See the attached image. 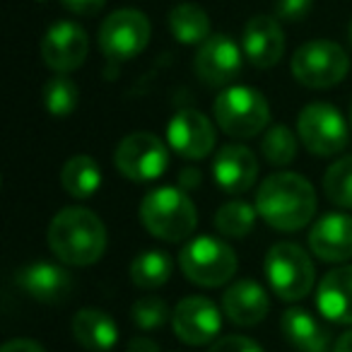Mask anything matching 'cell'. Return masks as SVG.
Instances as JSON below:
<instances>
[{
	"instance_id": "obj_1",
	"label": "cell",
	"mask_w": 352,
	"mask_h": 352,
	"mask_svg": "<svg viewBox=\"0 0 352 352\" xmlns=\"http://www.w3.org/2000/svg\"><path fill=\"white\" fill-rule=\"evenodd\" d=\"M256 210L278 232H297L316 215V191L302 174L280 171L268 176L256 191Z\"/></svg>"
},
{
	"instance_id": "obj_2",
	"label": "cell",
	"mask_w": 352,
	"mask_h": 352,
	"mask_svg": "<svg viewBox=\"0 0 352 352\" xmlns=\"http://www.w3.org/2000/svg\"><path fill=\"white\" fill-rule=\"evenodd\" d=\"M49 249L65 265H92L107 251V227L87 208H63L49 225Z\"/></svg>"
},
{
	"instance_id": "obj_3",
	"label": "cell",
	"mask_w": 352,
	"mask_h": 352,
	"mask_svg": "<svg viewBox=\"0 0 352 352\" xmlns=\"http://www.w3.org/2000/svg\"><path fill=\"white\" fill-rule=\"evenodd\" d=\"M140 220L145 225V230L157 239L184 241L196 230L198 212L193 201L182 188L162 186L142 198Z\"/></svg>"
},
{
	"instance_id": "obj_4",
	"label": "cell",
	"mask_w": 352,
	"mask_h": 352,
	"mask_svg": "<svg viewBox=\"0 0 352 352\" xmlns=\"http://www.w3.org/2000/svg\"><path fill=\"white\" fill-rule=\"evenodd\" d=\"M179 268L201 287H220L227 285L236 273V254L227 241L215 236H196L179 254Z\"/></svg>"
},
{
	"instance_id": "obj_5",
	"label": "cell",
	"mask_w": 352,
	"mask_h": 352,
	"mask_svg": "<svg viewBox=\"0 0 352 352\" xmlns=\"http://www.w3.org/2000/svg\"><path fill=\"white\" fill-rule=\"evenodd\" d=\"M265 278L275 297L285 302H299L314 287V263L302 246L292 241L273 244L265 254Z\"/></svg>"
},
{
	"instance_id": "obj_6",
	"label": "cell",
	"mask_w": 352,
	"mask_h": 352,
	"mask_svg": "<svg viewBox=\"0 0 352 352\" xmlns=\"http://www.w3.org/2000/svg\"><path fill=\"white\" fill-rule=\"evenodd\" d=\"M215 121L232 138H254L268 126V99L254 87H227L215 99Z\"/></svg>"
},
{
	"instance_id": "obj_7",
	"label": "cell",
	"mask_w": 352,
	"mask_h": 352,
	"mask_svg": "<svg viewBox=\"0 0 352 352\" xmlns=\"http://www.w3.org/2000/svg\"><path fill=\"white\" fill-rule=\"evenodd\" d=\"M350 70V58L345 49L336 41L314 39L299 46L292 56V75L297 82L311 89L336 87Z\"/></svg>"
},
{
	"instance_id": "obj_8",
	"label": "cell",
	"mask_w": 352,
	"mask_h": 352,
	"mask_svg": "<svg viewBox=\"0 0 352 352\" xmlns=\"http://www.w3.org/2000/svg\"><path fill=\"white\" fill-rule=\"evenodd\" d=\"M116 169L128 182L147 184L160 179L169 166V147L152 133H131L113 152Z\"/></svg>"
},
{
	"instance_id": "obj_9",
	"label": "cell",
	"mask_w": 352,
	"mask_h": 352,
	"mask_svg": "<svg viewBox=\"0 0 352 352\" xmlns=\"http://www.w3.org/2000/svg\"><path fill=\"white\" fill-rule=\"evenodd\" d=\"M150 32V20L140 10H116L102 22L99 49L111 63H123L145 51Z\"/></svg>"
},
{
	"instance_id": "obj_10",
	"label": "cell",
	"mask_w": 352,
	"mask_h": 352,
	"mask_svg": "<svg viewBox=\"0 0 352 352\" xmlns=\"http://www.w3.org/2000/svg\"><path fill=\"white\" fill-rule=\"evenodd\" d=\"M299 140L314 155H338L347 145V123L333 104L311 102L297 118Z\"/></svg>"
},
{
	"instance_id": "obj_11",
	"label": "cell",
	"mask_w": 352,
	"mask_h": 352,
	"mask_svg": "<svg viewBox=\"0 0 352 352\" xmlns=\"http://www.w3.org/2000/svg\"><path fill=\"white\" fill-rule=\"evenodd\" d=\"M244 65L241 49L227 34H210L196 51L193 70L210 87H225L234 82Z\"/></svg>"
},
{
	"instance_id": "obj_12",
	"label": "cell",
	"mask_w": 352,
	"mask_h": 352,
	"mask_svg": "<svg viewBox=\"0 0 352 352\" xmlns=\"http://www.w3.org/2000/svg\"><path fill=\"white\" fill-rule=\"evenodd\" d=\"M176 338L186 345H208L222 331V314L208 297H184L171 314Z\"/></svg>"
},
{
	"instance_id": "obj_13",
	"label": "cell",
	"mask_w": 352,
	"mask_h": 352,
	"mask_svg": "<svg viewBox=\"0 0 352 352\" xmlns=\"http://www.w3.org/2000/svg\"><path fill=\"white\" fill-rule=\"evenodd\" d=\"M166 142L184 160H206L215 147V128L198 109H182L169 118Z\"/></svg>"
},
{
	"instance_id": "obj_14",
	"label": "cell",
	"mask_w": 352,
	"mask_h": 352,
	"mask_svg": "<svg viewBox=\"0 0 352 352\" xmlns=\"http://www.w3.org/2000/svg\"><path fill=\"white\" fill-rule=\"evenodd\" d=\"M41 58L56 73H73L85 63L89 54L87 32L78 22H56L46 30L41 39Z\"/></svg>"
},
{
	"instance_id": "obj_15",
	"label": "cell",
	"mask_w": 352,
	"mask_h": 352,
	"mask_svg": "<svg viewBox=\"0 0 352 352\" xmlns=\"http://www.w3.org/2000/svg\"><path fill=\"white\" fill-rule=\"evenodd\" d=\"M15 283L34 302L41 304L65 302L73 292V275L49 261H34V263L22 265L15 273Z\"/></svg>"
},
{
	"instance_id": "obj_16",
	"label": "cell",
	"mask_w": 352,
	"mask_h": 352,
	"mask_svg": "<svg viewBox=\"0 0 352 352\" xmlns=\"http://www.w3.org/2000/svg\"><path fill=\"white\" fill-rule=\"evenodd\" d=\"M309 246L314 256L326 263H342L352 258V217L328 212L309 230Z\"/></svg>"
},
{
	"instance_id": "obj_17",
	"label": "cell",
	"mask_w": 352,
	"mask_h": 352,
	"mask_svg": "<svg viewBox=\"0 0 352 352\" xmlns=\"http://www.w3.org/2000/svg\"><path fill=\"white\" fill-rule=\"evenodd\" d=\"M241 49L256 68H273L280 63L285 54V34L283 27L275 17L256 15L246 22L244 36H241Z\"/></svg>"
},
{
	"instance_id": "obj_18",
	"label": "cell",
	"mask_w": 352,
	"mask_h": 352,
	"mask_svg": "<svg viewBox=\"0 0 352 352\" xmlns=\"http://www.w3.org/2000/svg\"><path fill=\"white\" fill-rule=\"evenodd\" d=\"M212 176L222 191L244 193L256 184L258 162L249 147L230 142V145L217 150L215 160H212Z\"/></svg>"
},
{
	"instance_id": "obj_19",
	"label": "cell",
	"mask_w": 352,
	"mask_h": 352,
	"mask_svg": "<svg viewBox=\"0 0 352 352\" xmlns=\"http://www.w3.org/2000/svg\"><path fill=\"white\" fill-rule=\"evenodd\" d=\"M225 316L236 326H256L268 316V292L256 280H236L222 294Z\"/></svg>"
},
{
	"instance_id": "obj_20",
	"label": "cell",
	"mask_w": 352,
	"mask_h": 352,
	"mask_svg": "<svg viewBox=\"0 0 352 352\" xmlns=\"http://www.w3.org/2000/svg\"><path fill=\"white\" fill-rule=\"evenodd\" d=\"M316 304L328 321L352 326V265H340L323 275L316 289Z\"/></svg>"
},
{
	"instance_id": "obj_21",
	"label": "cell",
	"mask_w": 352,
	"mask_h": 352,
	"mask_svg": "<svg viewBox=\"0 0 352 352\" xmlns=\"http://www.w3.org/2000/svg\"><path fill=\"white\" fill-rule=\"evenodd\" d=\"M280 328L297 352H326L331 345L328 328L307 309H287L280 318Z\"/></svg>"
},
{
	"instance_id": "obj_22",
	"label": "cell",
	"mask_w": 352,
	"mask_h": 352,
	"mask_svg": "<svg viewBox=\"0 0 352 352\" xmlns=\"http://www.w3.org/2000/svg\"><path fill=\"white\" fill-rule=\"evenodd\" d=\"M73 336L85 350L109 352L118 342V326L102 309H80L73 318Z\"/></svg>"
},
{
	"instance_id": "obj_23",
	"label": "cell",
	"mask_w": 352,
	"mask_h": 352,
	"mask_svg": "<svg viewBox=\"0 0 352 352\" xmlns=\"http://www.w3.org/2000/svg\"><path fill=\"white\" fill-rule=\"evenodd\" d=\"M60 184L68 196L87 201L102 186V169L89 155H75L60 166Z\"/></svg>"
},
{
	"instance_id": "obj_24",
	"label": "cell",
	"mask_w": 352,
	"mask_h": 352,
	"mask_svg": "<svg viewBox=\"0 0 352 352\" xmlns=\"http://www.w3.org/2000/svg\"><path fill=\"white\" fill-rule=\"evenodd\" d=\"M169 32L186 46L203 44L210 36V17L201 6L182 3L169 12Z\"/></svg>"
},
{
	"instance_id": "obj_25",
	"label": "cell",
	"mask_w": 352,
	"mask_h": 352,
	"mask_svg": "<svg viewBox=\"0 0 352 352\" xmlns=\"http://www.w3.org/2000/svg\"><path fill=\"white\" fill-rule=\"evenodd\" d=\"M171 256L164 251H145L131 263V280L140 289H157L171 278Z\"/></svg>"
},
{
	"instance_id": "obj_26",
	"label": "cell",
	"mask_w": 352,
	"mask_h": 352,
	"mask_svg": "<svg viewBox=\"0 0 352 352\" xmlns=\"http://www.w3.org/2000/svg\"><path fill=\"white\" fill-rule=\"evenodd\" d=\"M256 206H249L244 201H227L215 212V227L227 239H244L256 225Z\"/></svg>"
},
{
	"instance_id": "obj_27",
	"label": "cell",
	"mask_w": 352,
	"mask_h": 352,
	"mask_svg": "<svg viewBox=\"0 0 352 352\" xmlns=\"http://www.w3.org/2000/svg\"><path fill=\"white\" fill-rule=\"evenodd\" d=\"M323 193L333 206L352 210V155L328 166L323 174Z\"/></svg>"
},
{
	"instance_id": "obj_28",
	"label": "cell",
	"mask_w": 352,
	"mask_h": 352,
	"mask_svg": "<svg viewBox=\"0 0 352 352\" xmlns=\"http://www.w3.org/2000/svg\"><path fill=\"white\" fill-rule=\"evenodd\" d=\"M44 104L51 116H70L78 109L80 89L65 73H58L44 85Z\"/></svg>"
},
{
	"instance_id": "obj_29",
	"label": "cell",
	"mask_w": 352,
	"mask_h": 352,
	"mask_svg": "<svg viewBox=\"0 0 352 352\" xmlns=\"http://www.w3.org/2000/svg\"><path fill=\"white\" fill-rule=\"evenodd\" d=\"M261 150H263V157L275 166H285L297 157V138L292 135L287 126H270L263 135V142H261Z\"/></svg>"
},
{
	"instance_id": "obj_30",
	"label": "cell",
	"mask_w": 352,
	"mask_h": 352,
	"mask_svg": "<svg viewBox=\"0 0 352 352\" xmlns=\"http://www.w3.org/2000/svg\"><path fill=\"white\" fill-rule=\"evenodd\" d=\"M131 318L138 328H142V331H152V328L164 326V323L171 318V314H169V307H166L164 299L140 297L131 307Z\"/></svg>"
},
{
	"instance_id": "obj_31",
	"label": "cell",
	"mask_w": 352,
	"mask_h": 352,
	"mask_svg": "<svg viewBox=\"0 0 352 352\" xmlns=\"http://www.w3.org/2000/svg\"><path fill=\"white\" fill-rule=\"evenodd\" d=\"M314 0H275V17L285 22H299L311 12Z\"/></svg>"
},
{
	"instance_id": "obj_32",
	"label": "cell",
	"mask_w": 352,
	"mask_h": 352,
	"mask_svg": "<svg viewBox=\"0 0 352 352\" xmlns=\"http://www.w3.org/2000/svg\"><path fill=\"white\" fill-rule=\"evenodd\" d=\"M208 352H263V350H261L258 342L251 340V338L225 336V338H217Z\"/></svg>"
},
{
	"instance_id": "obj_33",
	"label": "cell",
	"mask_w": 352,
	"mask_h": 352,
	"mask_svg": "<svg viewBox=\"0 0 352 352\" xmlns=\"http://www.w3.org/2000/svg\"><path fill=\"white\" fill-rule=\"evenodd\" d=\"M60 3L75 15H97L107 0H60Z\"/></svg>"
},
{
	"instance_id": "obj_34",
	"label": "cell",
	"mask_w": 352,
	"mask_h": 352,
	"mask_svg": "<svg viewBox=\"0 0 352 352\" xmlns=\"http://www.w3.org/2000/svg\"><path fill=\"white\" fill-rule=\"evenodd\" d=\"M0 352H46L39 342L30 340V338H15V340L6 342Z\"/></svg>"
},
{
	"instance_id": "obj_35",
	"label": "cell",
	"mask_w": 352,
	"mask_h": 352,
	"mask_svg": "<svg viewBox=\"0 0 352 352\" xmlns=\"http://www.w3.org/2000/svg\"><path fill=\"white\" fill-rule=\"evenodd\" d=\"M128 352H160V345H157L152 338H145V336H138L128 342Z\"/></svg>"
},
{
	"instance_id": "obj_36",
	"label": "cell",
	"mask_w": 352,
	"mask_h": 352,
	"mask_svg": "<svg viewBox=\"0 0 352 352\" xmlns=\"http://www.w3.org/2000/svg\"><path fill=\"white\" fill-rule=\"evenodd\" d=\"M179 182H182V186L184 188H196L198 184H201V171L198 169H191V166H188V169H184L182 171V176H179Z\"/></svg>"
},
{
	"instance_id": "obj_37",
	"label": "cell",
	"mask_w": 352,
	"mask_h": 352,
	"mask_svg": "<svg viewBox=\"0 0 352 352\" xmlns=\"http://www.w3.org/2000/svg\"><path fill=\"white\" fill-rule=\"evenodd\" d=\"M333 352H352V331L342 333L333 345Z\"/></svg>"
},
{
	"instance_id": "obj_38",
	"label": "cell",
	"mask_w": 352,
	"mask_h": 352,
	"mask_svg": "<svg viewBox=\"0 0 352 352\" xmlns=\"http://www.w3.org/2000/svg\"><path fill=\"white\" fill-rule=\"evenodd\" d=\"M347 44H350V49H352V22H350V30H347Z\"/></svg>"
},
{
	"instance_id": "obj_39",
	"label": "cell",
	"mask_w": 352,
	"mask_h": 352,
	"mask_svg": "<svg viewBox=\"0 0 352 352\" xmlns=\"http://www.w3.org/2000/svg\"><path fill=\"white\" fill-rule=\"evenodd\" d=\"M350 121H352V109H350Z\"/></svg>"
}]
</instances>
